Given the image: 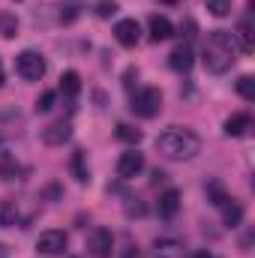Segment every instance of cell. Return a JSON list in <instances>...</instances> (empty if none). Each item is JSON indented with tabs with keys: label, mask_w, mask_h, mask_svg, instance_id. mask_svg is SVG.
Listing matches in <instances>:
<instances>
[{
	"label": "cell",
	"mask_w": 255,
	"mask_h": 258,
	"mask_svg": "<svg viewBox=\"0 0 255 258\" xmlns=\"http://www.w3.org/2000/svg\"><path fill=\"white\" fill-rule=\"evenodd\" d=\"M171 33H174V24L165 15H150V39L153 42H165V39H171Z\"/></svg>",
	"instance_id": "cell-12"
},
{
	"label": "cell",
	"mask_w": 255,
	"mask_h": 258,
	"mask_svg": "<svg viewBox=\"0 0 255 258\" xmlns=\"http://www.w3.org/2000/svg\"><path fill=\"white\" fill-rule=\"evenodd\" d=\"M3 81H6V75H3V63H0V87H3Z\"/></svg>",
	"instance_id": "cell-29"
},
{
	"label": "cell",
	"mask_w": 255,
	"mask_h": 258,
	"mask_svg": "<svg viewBox=\"0 0 255 258\" xmlns=\"http://www.w3.org/2000/svg\"><path fill=\"white\" fill-rule=\"evenodd\" d=\"M249 126H252V117L249 114H231L225 120V135H234L237 138V135H243Z\"/></svg>",
	"instance_id": "cell-16"
},
{
	"label": "cell",
	"mask_w": 255,
	"mask_h": 258,
	"mask_svg": "<svg viewBox=\"0 0 255 258\" xmlns=\"http://www.w3.org/2000/svg\"><path fill=\"white\" fill-rule=\"evenodd\" d=\"M189 258H213V255H210V252H207V249H198V252H192Z\"/></svg>",
	"instance_id": "cell-28"
},
{
	"label": "cell",
	"mask_w": 255,
	"mask_h": 258,
	"mask_svg": "<svg viewBox=\"0 0 255 258\" xmlns=\"http://www.w3.org/2000/svg\"><path fill=\"white\" fill-rule=\"evenodd\" d=\"M117 12V3L114 0H99L96 3V15H102V18H108V15H114Z\"/></svg>",
	"instance_id": "cell-26"
},
{
	"label": "cell",
	"mask_w": 255,
	"mask_h": 258,
	"mask_svg": "<svg viewBox=\"0 0 255 258\" xmlns=\"http://www.w3.org/2000/svg\"><path fill=\"white\" fill-rule=\"evenodd\" d=\"M117 138H120V141H126V144H138V141H141V132H138L135 126L120 123V126H117Z\"/></svg>",
	"instance_id": "cell-23"
},
{
	"label": "cell",
	"mask_w": 255,
	"mask_h": 258,
	"mask_svg": "<svg viewBox=\"0 0 255 258\" xmlns=\"http://www.w3.org/2000/svg\"><path fill=\"white\" fill-rule=\"evenodd\" d=\"M15 72H18L24 81H39V78L45 75V57H42L39 51L27 48V51H21V54L15 57Z\"/></svg>",
	"instance_id": "cell-4"
},
{
	"label": "cell",
	"mask_w": 255,
	"mask_h": 258,
	"mask_svg": "<svg viewBox=\"0 0 255 258\" xmlns=\"http://www.w3.org/2000/svg\"><path fill=\"white\" fill-rule=\"evenodd\" d=\"M114 249V234L108 228H93L87 237V252L93 258H108Z\"/></svg>",
	"instance_id": "cell-5"
},
{
	"label": "cell",
	"mask_w": 255,
	"mask_h": 258,
	"mask_svg": "<svg viewBox=\"0 0 255 258\" xmlns=\"http://www.w3.org/2000/svg\"><path fill=\"white\" fill-rule=\"evenodd\" d=\"M60 90H63L66 96H78V90H81V75H78L75 69H66L63 75H60Z\"/></svg>",
	"instance_id": "cell-18"
},
{
	"label": "cell",
	"mask_w": 255,
	"mask_h": 258,
	"mask_svg": "<svg viewBox=\"0 0 255 258\" xmlns=\"http://www.w3.org/2000/svg\"><path fill=\"white\" fill-rule=\"evenodd\" d=\"M162 3H168V6H174V3H180V0H162Z\"/></svg>",
	"instance_id": "cell-30"
},
{
	"label": "cell",
	"mask_w": 255,
	"mask_h": 258,
	"mask_svg": "<svg viewBox=\"0 0 255 258\" xmlns=\"http://www.w3.org/2000/svg\"><path fill=\"white\" fill-rule=\"evenodd\" d=\"M222 207H225V225H228V228H234V225L243 222V207H240L237 201H225Z\"/></svg>",
	"instance_id": "cell-21"
},
{
	"label": "cell",
	"mask_w": 255,
	"mask_h": 258,
	"mask_svg": "<svg viewBox=\"0 0 255 258\" xmlns=\"http://www.w3.org/2000/svg\"><path fill=\"white\" fill-rule=\"evenodd\" d=\"M231 36H234V42H240V51H246V54H252V48H255V30H252V18H243V21L237 24V30H234Z\"/></svg>",
	"instance_id": "cell-11"
},
{
	"label": "cell",
	"mask_w": 255,
	"mask_h": 258,
	"mask_svg": "<svg viewBox=\"0 0 255 258\" xmlns=\"http://www.w3.org/2000/svg\"><path fill=\"white\" fill-rule=\"evenodd\" d=\"M126 216H144V204L138 198H129L126 201Z\"/></svg>",
	"instance_id": "cell-27"
},
{
	"label": "cell",
	"mask_w": 255,
	"mask_h": 258,
	"mask_svg": "<svg viewBox=\"0 0 255 258\" xmlns=\"http://www.w3.org/2000/svg\"><path fill=\"white\" fill-rule=\"evenodd\" d=\"M114 39H117L123 48L138 45V39H141V27H138V21H135V18H123V21H117V24H114Z\"/></svg>",
	"instance_id": "cell-7"
},
{
	"label": "cell",
	"mask_w": 255,
	"mask_h": 258,
	"mask_svg": "<svg viewBox=\"0 0 255 258\" xmlns=\"http://www.w3.org/2000/svg\"><path fill=\"white\" fill-rule=\"evenodd\" d=\"M237 93L243 99H255V78L252 75H240L237 78Z\"/></svg>",
	"instance_id": "cell-22"
},
{
	"label": "cell",
	"mask_w": 255,
	"mask_h": 258,
	"mask_svg": "<svg viewBox=\"0 0 255 258\" xmlns=\"http://www.w3.org/2000/svg\"><path fill=\"white\" fill-rule=\"evenodd\" d=\"M36 249H39L42 255H63L66 252V234L63 231H57V228L42 231L39 240H36Z\"/></svg>",
	"instance_id": "cell-6"
},
{
	"label": "cell",
	"mask_w": 255,
	"mask_h": 258,
	"mask_svg": "<svg viewBox=\"0 0 255 258\" xmlns=\"http://www.w3.org/2000/svg\"><path fill=\"white\" fill-rule=\"evenodd\" d=\"M138 117H144V120H150V117H156L159 111H162V93L156 90V87H141L135 96H132V105H129Z\"/></svg>",
	"instance_id": "cell-3"
},
{
	"label": "cell",
	"mask_w": 255,
	"mask_h": 258,
	"mask_svg": "<svg viewBox=\"0 0 255 258\" xmlns=\"http://www.w3.org/2000/svg\"><path fill=\"white\" fill-rule=\"evenodd\" d=\"M54 99H57V93H54V90H45V93L36 99V111H42V114L51 111V108H54Z\"/></svg>",
	"instance_id": "cell-25"
},
{
	"label": "cell",
	"mask_w": 255,
	"mask_h": 258,
	"mask_svg": "<svg viewBox=\"0 0 255 258\" xmlns=\"http://www.w3.org/2000/svg\"><path fill=\"white\" fill-rule=\"evenodd\" d=\"M0 36L3 39H15L18 36V18H15V12H0Z\"/></svg>",
	"instance_id": "cell-19"
},
{
	"label": "cell",
	"mask_w": 255,
	"mask_h": 258,
	"mask_svg": "<svg viewBox=\"0 0 255 258\" xmlns=\"http://www.w3.org/2000/svg\"><path fill=\"white\" fill-rule=\"evenodd\" d=\"M144 171V156L138 153V150H126V153H120V159H117V174L129 180V177H138Z\"/></svg>",
	"instance_id": "cell-8"
},
{
	"label": "cell",
	"mask_w": 255,
	"mask_h": 258,
	"mask_svg": "<svg viewBox=\"0 0 255 258\" xmlns=\"http://www.w3.org/2000/svg\"><path fill=\"white\" fill-rule=\"evenodd\" d=\"M69 171L78 183H87L90 180V171H87V159H84V150H72L69 156Z\"/></svg>",
	"instance_id": "cell-13"
},
{
	"label": "cell",
	"mask_w": 255,
	"mask_h": 258,
	"mask_svg": "<svg viewBox=\"0 0 255 258\" xmlns=\"http://www.w3.org/2000/svg\"><path fill=\"white\" fill-rule=\"evenodd\" d=\"M69 135H72V126H69L66 120H57V123H51V126L42 129V141H45L48 147H60L63 141H69Z\"/></svg>",
	"instance_id": "cell-9"
},
{
	"label": "cell",
	"mask_w": 255,
	"mask_h": 258,
	"mask_svg": "<svg viewBox=\"0 0 255 258\" xmlns=\"http://www.w3.org/2000/svg\"><path fill=\"white\" fill-rule=\"evenodd\" d=\"M201 60L207 66V72H213V75L228 72L234 66V60H237V42H234V36L228 30H213L207 36V42H204Z\"/></svg>",
	"instance_id": "cell-1"
},
{
	"label": "cell",
	"mask_w": 255,
	"mask_h": 258,
	"mask_svg": "<svg viewBox=\"0 0 255 258\" xmlns=\"http://www.w3.org/2000/svg\"><path fill=\"white\" fill-rule=\"evenodd\" d=\"M168 63H171V69H177V72H186L192 66V48L189 45H177V48L171 51Z\"/></svg>",
	"instance_id": "cell-14"
},
{
	"label": "cell",
	"mask_w": 255,
	"mask_h": 258,
	"mask_svg": "<svg viewBox=\"0 0 255 258\" xmlns=\"http://www.w3.org/2000/svg\"><path fill=\"white\" fill-rule=\"evenodd\" d=\"M204 192H207V201H210V204H216V207H222V204L228 201L222 180H216V177H210V180L204 183Z\"/></svg>",
	"instance_id": "cell-15"
},
{
	"label": "cell",
	"mask_w": 255,
	"mask_h": 258,
	"mask_svg": "<svg viewBox=\"0 0 255 258\" xmlns=\"http://www.w3.org/2000/svg\"><path fill=\"white\" fill-rule=\"evenodd\" d=\"M15 219H18V204L12 198H0V228L15 225Z\"/></svg>",
	"instance_id": "cell-17"
},
{
	"label": "cell",
	"mask_w": 255,
	"mask_h": 258,
	"mask_svg": "<svg viewBox=\"0 0 255 258\" xmlns=\"http://www.w3.org/2000/svg\"><path fill=\"white\" fill-rule=\"evenodd\" d=\"M156 258H183V246L177 240H156Z\"/></svg>",
	"instance_id": "cell-20"
},
{
	"label": "cell",
	"mask_w": 255,
	"mask_h": 258,
	"mask_svg": "<svg viewBox=\"0 0 255 258\" xmlns=\"http://www.w3.org/2000/svg\"><path fill=\"white\" fill-rule=\"evenodd\" d=\"M207 9H210V15L222 18V15L231 12V0H207Z\"/></svg>",
	"instance_id": "cell-24"
},
{
	"label": "cell",
	"mask_w": 255,
	"mask_h": 258,
	"mask_svg": "<svg viewBox=\"0 0 255 258\" xmlns=\"http://www.w3.org/2000/svg\"><path fill=\"white\" fill-rule=\"evenodd\" d=\"M156 150H159V156H165V159L183 162V159H192V156L201 150V138H198L192 129L171 126L156 138Z\"/></svg>",
	"instance_id": "cell-2"
},
{
	"label": "cell",
	"mask_w": 255,
	"mask_h": 258,
	"mask_svg": "<svg viewBox=\"0 0 255 258\" xmlns=\"http://www.w3.org/2000/svg\"><path fill=\"white\" fill-rule=\"evenodd\" d=\"M156 210H159V216H162V219H174V216H177V210H180V192H177V189H165V192L159 195Z\"/></svg>",
	"instance_id": "cell-10"
}]
</instances>
